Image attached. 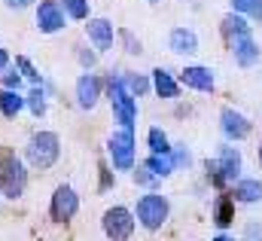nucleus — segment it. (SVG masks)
<instances>
[{
    "mask_svg": "<svg viewBox=\"0 0 262 241\" xmlns=\"http://www.w3.org/2000/svg\"><path fill=\"white\" fill-rule=\"evenodd\" d=\"M61 159V137L49 128H40L25 144V162L37 171H49Z\"/></svg>",
    "mask_w": 262,
    "mask_h": 241,
    "instance_id": "obj_1",
    "label": "nucleus"
},
{
    "mask_svg": "<svg viewBox=\"0 0 262 241\" xmlns=\"http://www.w3.org/2000/svg\"><path fill=\"white\" fill-rule=\"evenodd\" d=\"M107 98H110V107H113V119L119 122V128H134L137 125V98L131 95L122 83V70H110L107 79Z\"/></svg>",
    "mask_w": 262,
    "mask_h": 241,
    "instance_id": "obj_2",
    "label": "nucleus"
},
{
    "mask_svg": "<svg viewBox=\"0 0 262 241\" xmlns=\"http://www.w3.org/2000/svg\"><path fill=\"white\" fill-rule=\"evenodd\" d=\"M28 189V162L15 150L0 153V195L18 202Z\"/></svg>",
    "mask_w": 262,
    "mask_h": 241,
    "instance_id": "obj_3",
    "label": "nucleus"
},
{
    "mask_svg": "<svg viewBox=\"0 0 262 241\" xmlns=\"http://www.w3.org/2000/svg\"><path fill=\"white\" fill-rule=\"evenodd\" d=\"M134 217L146 232H159L171 220V198L162 195L159 189H146L134 205Z\"/></svg>",
    "mask_w": 262,
    "mask_h": 241,
    "instance_id": "obj_4",
    "label": "nucleus"
},
{
    "mask_svg": "<svg viewBox=\"0 0 262 241\" xmlns=\"http://www.w3.org/2000/svg\"><path fill=\"white\" fill-rule=\"evenodd\" d=\"M107 159L113 171H131L137 165V137L134 128H116L107 137Z\"/></svg>",
    "mask_w": 262,
    "mask_h": 241,
    "instance_id": "obj_5",
    "label": "nucleus"
},
{
    "mask_svg": "<svg viewBox=\"0 0 262 241\" xmlns=\"http://www.w3.org/2000/svg\"><path fill=\"white\" fill-rule=\"evenodd\" d=\"M101 229H104L107 241H131L134 229H137V217H134V211L125 208V205H113V208L104 211Z\"/></svg>",
    "mask_w": 262,
    "mask_h": 241,
    "instance_id": "obj_6",
    "label": "nucleus"
},
{
    "mask_svg": "<svg viewBox=\"0 0 262 241\" xmlns=\"http://www.w3.org/2000/svg\"><path fill=\"white\" fill-rule=\"evenodd\" d=\"M104 92H107V86H104V79H101L98 73H92V70L79 73V79H76V86H73L76 107H79V110H95V107L101 104Z\"/></svg>",
    "mask_w": 262,
    "mask_h": 241,
    "instance_id": "obj_7",
    "label": "nucleus"
},
{
    "mask_svg": "<svg viewBox=\"0 0 262 241\" xmlns=\"http://www.w3.org/2000/svg\"><path fill=\"white\" fill-rule=\"evenodd\" d=\"M76 214H79V192L73 186H67V183L55 186L52 202H49V217L55 223H70Z\"/></svg>",
    "mask_w": 262,
    "mask_h": 241,
    "instance_id": "obj_8",
    "label": "nucleus"
},
{
    "mask_svg": "<svg viewBox=\"0 0 262 241\" xmlns=\"http://www.w3.org/2000/svg\"><path fill=\"white\" fill-rule=\"evenodd\" d=\"M34 6V25L40 28V34H58L67 28V15L58 0H37Z\"/></svg>",
    "mask_w": 262,
    "mask_h": 241,
    "instance_id": "obj_9",
    "label": "nucleus"
},
{
    "mask_svg": "<svg viewBox=\"0 0 262 241\" xmlns=\"http://www.w3.org/2000/svg\"><path fill=\"white\" fill-rule=\"evenodd\" d=\"M220 131H223L226 140L241 144V140H247L253 134V122H250V116H244L235 107H223L220 110Z\"/></svg>",
    "mask_w": 262,
    "mask_h": 241,
    "instance_id": "obj_10",
    "label": "nucleus"
},
{
    "mask_svg": "<svg viewBox=\"0 0 262 241\" xmlns=\"http://www.w3.org/2000/svg\"><path fill=\"white\" fill-rule=\"evenodd\" d=\"M213 159H216V168H220V174L226 177L229 186L241 177V171H244V156H241V150H238L232 140H223Z\"/></svg>",
    "mask_w": 262,
    "mask_h": 241,
    "instance_id": "obj_11",
    "label": "nucleus"
},
{
    "mask_svg": "<svg viewBox=\"0 0 262 241\" xmlns=\"http://www.w3.org/2000/svg\"><path fill=\"white\" fill-rule=\"evenodd\" d=\"M177 79H180L183 89H192V92H201V95H210L216 89V73L207 64H186Z\"/></svg>",
    "mask_w": 262,
    "mask_h": 241,
    "instance_id": "obj_12",
    "label": "nucleus"
},
{
    "mask_svg": "<svg viewBox=\"0 0 262 241\" xmlns=\"http://www.w3.org/2000/svg\"><path fill=\"white\" fill-rule=\"evenodd\" d=\"M89 25H85V37H89V43L104 55V52H113V43H116V25L110 22V18H85Z\"/></svg>",
    "mask_w": 262,
    "mask_h": 241,
    "instance_id": "obj_13",
    "label": "nucleus"
},
{
    "mask_svg": "<svg viewBox=\"0 0 262 241\" xmlns=\"http://www.w3.org/2000/svg\"><path fill=\"white\" fill-rule=\"evenodd\" d=\"M229 49H232V61H235L241 70H250V67H256V64L262 61V46H259V40H256L253 34L232 40Z\"/></svg>",
    "mask_w": 262,
    "mask_h": 241,
    "instance_id": "obj_14",
    "label": "nucleus"
},
{
    "mask_svg": "<svg viewBox=\"0 0 262 241\" xmlns=\"http://www.w3.org/2000/svg\"><path fill=\"white\" fill-rule=\"evenodd\" d=\"M149 79H152V92H156L162 101H177L180 92H183L180 79H177L168 67H156V70H149Z\"/></svg>",
    "mask_w": 262,
    "mask_h": 241,
    "instance_id": "obj_15",
    "label": "nucleus"
},
{
    "mask_svg": "<svg viewBox=\"0 0 262 241\" xmlns=\"http://www.w3.org/2000/svg\"><path fill=\"white\" fill-rule=\"evenodd\" d=\"M235 198H232V192L229 189H223V192H216V198H213V205H210V220H213V226L220 229V232H226L232 223H235Z\"/></svg>",
    "mask_w": 262,
    "mask_h": 241,
    "instance_id": "obj_16",
    "label": "nucleus"
},
{
    "mask_svg": "<svg viewBox=\"0 0 262 241\" xmlns=\"http://www.w3.org/2000/svg\"><path fill=\"white\" fill-rule=\"evenodd\" d=\"M168 49H171L174 55H195L198 49H201V40H198V34L192 28L177 25V28H171V34H168Z\"/></svg>",
    "mask_w": 262,
    "mask_h": 241,
    "instance_id": "obj_17",
    "label": "nucleus"
},
{
    "mask_svg": "<svg viewBox=\"0 0 262 241\" xmlns=\"http://www.w3.org/2000/svg\"><path fill=\"white\" fill-rule=\"evenodd\" d=\"M220 34H223V40H226V43H232V40H238V37L253 34V22H250L247 15H241V12L229 9V12L220 18Z\"/></svg>",
    "mask_w": 262,
    "mask_h": 241,
    "instance_id": "obj_18",
    "label": "nucleus"
},
{
    "mask_svg": "<svg viewBox=\"0 0 262 241\" xmlns=\"http://www.w3.org/2000/svg\"><path fill=\"white\" fill-rule=\"evenodd\" d=\"M235 205H259L262 202V180L259 177H238V180L229 186Z\"/></svg>",
    "mask_w": 262,
    "mask_h": 241,
    "instance_id": "obj_19",
    "label": "nucleus"
},
{
    "mask_svg": "<svg viewBox=\"0 0 262 241\" xmlns=\"http://www.w3.org/2000/svg\"><path fill=\"white\" fill-rule=\"evenodd\" d=\"M25 107H28L31 116H37V119L46 116V110H49V92L43 89V83H37V86L28 89V95H25Z\"/></svg>",
    "mask_w": 262,
    "mask_h": 241,
    "instance_id": "obj_20",
    "label": "nucleus"
},
{
    "mask_svg": "<svg viewBox=\"0 0 262 241\" xmlns=\"http://www.w3.org/2000/svg\"><path fill=\"white\" fill-rule=\"evenodd\" d=\"M21 110H25V95L15 89H0V113L6 119H15Z\"/></svg>",
    "mask_w": 262,
    "mask_h": 241,
    "instance_id": "obj_21",
    "label": "nucleus"
},
{
    "mask_svg": "<svg viewBox=\"0 0 262 241\" xmlns=\"http://www.w3.org/2000/svg\"><path fill=\"white\" fill-rule=\"evenodd\" d=\"M122 83H125V89H128L134 98H143V95H149V92H152V79H149V73L122 70Z\"/></svg>",
    "mask_w": 262,
    "mask_h": 241,
    "instance_id": "obj_22",
    "label": "nucleus"
},
{
    "mask_svg": "<svg viewBox=\"0 0 262 241\" xmlns=\"http://www.w3.org/2000/svg\"><path fill=\"white\" fill-rule=\"evenodd\" d=\"M143 165H146V168H149L156 177H162V180H165V177H171V174L177 171V168H174V159H171V153H149V156L143 159Z\"/></svg>",
    "mask_w": 262,
    "mask_h": 241,
    "instance_id": "obj_23",
    "label": "nucleus"
},
{
    "mask_svg": "<svg viewBox=\"0 0 262 241\" xmlns=\"http://www.w3.org/2000/svg\"><path fill=\"white\" fill-rule=\"evenodd\" d=\"M67 22H85L92 15V0H58Z\"/></svg>",
    "mask_w": 262,
    "mask_h": 241,
    "instance_id": "obj_24",
    "label": "nucleus"
},
{
    "mask_svg": "<svg viewBox=\"0 0 262 241\" xmlns=\"http://www.w3.org/2000/svg\"><path fill=\"white\" fill-rule=\"evenodd\" d=\"M229 9L247 15L253 25H262V0H229Z\"/></svg>",
    "mask_w": 262,
    "mask_h": 241,
    "instance_id": "obj_25",
    "label": "nucleus"
},
{
    "mask_svg": "<svg viewBox=\"0 0 262 241\" xmlns=\"http://www.w3.org/2000/svg\"><path fill=\"white\" fill-rule=\"evenodd\" d=\"M146 147H149V153H171V137H168V131L159 128V125H152V128L146 131Z\"/></svg>",
    "mask_w": 262,
    "mask_h": 241,
    "instance_id": "obj_26",
    "label": "nucleus"
},
{
    "mask_svg": "<svg viewBox=\"0 0 262 241\" xmlns=\"http://www.w3.org/2000/svg\"><path fill=\"white\" fill-rule=\"evenodd\" d=\"M73 55H76V61H79L82 70H95V67H98V58H101V52H98L92 43H76V46H73Z\"/></svg>",
    "mask_w": 262,
    "mask_h": 241,
    "instance_id": "obj_27",
    "label": "nucleus"
},
{
    "mask_svg": "<svg viewBox=\"0 0 262 241\" xmlns=\"http://www.w3.org/2000/svg\"><path fill=\"white\" fill-rule=\"evenodd\" d=\"M131 180H134V186H143V189H159L162 177H156L143 162H137V165L131 168Z\"/></svg>",
    "mask_w": 262,
    "mask_h": 241,
    "instance_id": "obj_28",
    "label": "nucleus"
},
{
    "mask_svg": "<svg viewBox=\"0 0 262 241\" xmlns=\"http://www.w3.org/2000/svg\"><path fill=\"white\" fill-rule=\"evenodd\" d=\"M201 168H204V180L210 183V189H216V192H223V189H229V183H226V177L220 174V168H216V159H204L201 162Z\"/></svg>",
    "mask_w": 262,
    "mask_h": 241,
    "instance_id": "obj_29",
    "label": "nucleus"
},
{
    "mask_svg": "<svg viewBox=\"0 0 262 241\" xmlns=\"http://www.w3.org/2000/svg\"><path fill=\"white\" fill-rule=\"evenodd\" d=\"M15 67H18V73L31 83V86H37V83H43V73L37 70V64L28 58V55H15Z\"/></svg>",
    "mask_w": 262,
    "mask_h": 241,
    "instance_id": "obj_30",
    "label": "nucleus"
},
{
    "mask_svg": "<svg viewBox=\"0 0 262 241\" xmlns=\"http://www.w3.org/2000/svg\"><path fill=\"white\" fill-rule=\"evenodd\" d=\"M171 159L177 171H189L192 168V150L186 144H171Z\"/></svg>",
    "mask_w": 262,
    "mask_h": 241,
    "instance_id": "obj_31",
    "label": "nucleus"
},
{
    "mask_svg": "<svg viewBox=\"0 0 262 241\" xmlns=\"http://www.w3.org/2000/svg\"><path fill=\"white\" fill-rule=\"evenodd\" d=\"M116 40L122 43V49H125L128 55H140V52H143V43L134 37V31H128V28H119V31H116Z\"/></svg>",
    "mask_w": 262,
    "mask_h": 241,
    "instance_id": "obj_32",
    "label": "nucleus"
},
{
    "mask_svg": "<svg viewBox=\"0 0 262 241\" xmlns=\"http://www.w3.org/2000/svg\"><path fill=\"white\" fill-rule=\"evenodd\" d=\"M21 86H25V76L18 73L15 64H9V67L0 73V89H15V92H21Z\"/></svg>",
    "mask_w": 262,
    "mask_h": 241,
    "instance_id": "obj_33",
    "label": "nucleus"
},
{
    "mask_svg": "<svg viewBox=\"0 0 262 241\" xmlns=\"http://www.w3.org/2000/svg\"><path fill=\"white\" fill-rule=\"evenodd\" d=\"M241 241H262V223L259 220L244 223V229H241Z\"/></svg>",
    "mask_w": 262,
    "mask_h": 241,
    "instance_id": "obj_34",
    "label": "nucleus"
},
{
    "mask_svg": "<svg viewBox=\"0 0 262 241\" xmlns=\"http://www.w3.org/2000/svg\"><path fill=\"white\" fill-rule=\"evenodd\" d=\"M116 183V171H110L107 165H101V189H110Z\"/></svg>",
    "mask_w": 262,
    "mask_h": 241,
    "instance_id": "obj_35",
    "label": "nucleus"
},
{
    "mask_svg": "<svg viewBox=\"0 0 262 241\" xmlns=\"http://www.w3.org/2000/svg\"><path fill=\"white\" fill-rule=\"evenodd\" d=\"M37 0H3V6L6 9H28V6H34Z\"/></svg>",
    "mask_w": 262,
    "mask_h": 241,
    "instance_id": "obj_36",
    "label": "nucleus"
},
{
    "mask_svg": "<svg viewBox=\"0 0 262 241\" xmlns=\"http://www.w3.org/2000/svg\"><path fill=\"white\" fill-rule=\"evenodd\" d=\"M9 64H12V61H9V52H6V49L0 46V73H3V70H6Z\"/></svg>",
    "mask_w": 262,
    "mask_h": 241,
    "instance_id": "obj_37",
    "label": "nucleus"
},
{
    "mask_svg": "<svg viewBox=\"0 0 262 241\" xmlns=\"http://www.w3.org/2000/svg\"><path fill=\"white\" fill-rule=\"evenodd\" d=\"M210 241H235V235H229V232H220V235H213Z\"/></svg>",
    "mask_w": 262,
    "mask_h": 241,
    "instance_id": "obj_38",
    "label": "nucleus"
},
{
    "mask_svg": "<svg viewBox=\"0 0 262 241\" xmlns=\"http://www.w3.org/2000/svg\"><path fill=\"white\" fill-rule=\"evenodd\" d=\"M256 153H259V168H262V140H259V150Z\"/></svg>",
    "mask_w": 262,
    "mask_h": 241,
    "instance_id": "obj_39",
    "label": "nucleus"
},
{
    "mask_svg": "<svg viewBox=\"0 0 262 241\" xmlns=\"http://www.w3.org/2000/svg\"><path fill=\"white\" fill-rule=\"evenodd\" d=\"M146 3H149V6H159V3H162V0H146Z\"/></svg>",
    "mask_w": 262,
    "mask_h": 241,
    "instance_id": "obj_40",
    "label": "nucleus"
}]
</instances>
